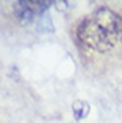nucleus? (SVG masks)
<instances>
[{
    "label": "nucleus",
    "instance_id": "nucleus-2",
    "mask_svg": "<svg viewBox=\"0 0 122 123\" xmlns=\"http://www.w3.org/2000/svg\"><path fill=\"white\" fill-rule=\"evenodd\" d=\"M53 2H44V0H20L16 2L13 9H14V16L20 24L28 25L31 22H34L36 19H39L42 14H46L49 6Z\"/></svg>",
    "mask_w": 122,
    "mask_h": 123
},
{
    "label": "nucleus",
    "instance_id": "nucleus-4",
    "mask_svg": "<svg viewBox=\"0 0 122 123\" xmlns=\"http://www.w3.org/2000/svg\"><path fill=\"white\" fill-rule=\"evenodd\" d=\"M72 111H74V117L77 120H81L86 115L89 114V105L88 101H83V100H77L72 105Z\"/></svg>",
    "mask_w": 122,
    "mask_h": 123
},
{
    "label": "nucleus",
    "instance_id": "nucleus-3",
    "mask_svg": "<svg viewBox=\"0 0 122 123\" xmlns=\"http://www.w3.org/2000/svg\"><path fill=\"white\" fill-rule=\"evenodd\" d=\"M38 31H39V33H53V31H55V27H53L52 17H50L49 12L42 14L38 19Z\"/></svg>",
    "mask_w": 122,
    "mask_h": 123
},
{
    "label": "nucleus",
    "instance_id": "nucleus-1",
    "mask_svg": "<svg viewBox=\"0 0 122 123\" xmlns=\"http://www.w3.org/2000/svg\"><path fill=\"white\" fill-rule=\"evenodd\" d=\"M122 37L121 17L108 8H99L78 25V39L83 45L97 51L113 48Z\"/></svg>",
    "mask_w": 122,
    "mask_h": 123
}]
</instances>
